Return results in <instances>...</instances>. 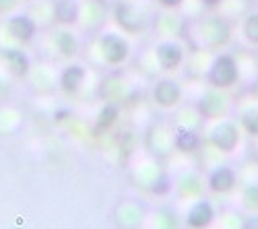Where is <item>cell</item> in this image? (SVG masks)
I'll list each match as a JSON object with an SVG mask.
<instances>
[{
  "mask_svg": "<svg viewBox=\"0 0 258 229\" xmlns=\"http://www.w3.org/2000/svg\"><path fill=\"white\" fill-rule=\"evenodd\" d=\"M184 37L190 39L197 52H217L231 39V23L221 15H207L186 23Z\"/></svg>",
  "mask_w": 258,
  "mask_h": 229,
  "instance_id": "obj_1",
  "label": "cell"
},
{
  "mask_svg": "<svg viewBox=\"0 0 258 229\" xmlns=\"http://www.w3.org/2000/svg\"><path fill=\"white\" fill-rule=\"evenodd\" d=\"M209 87H215V89H231L233 85H238L240 81V66H238V60L235 56L227 54V52H221V54H215L211 64L207 68V74H205Z\"/></svg>",
  "mask_w": 258,
  "mask_h": 229,
  "instance_id": "obj_2",
  "label": "cell"
},
{
  "mask_svg": "<svg viewBox=\"0 0 258 229\" xmlns=\"http://www.w3.org/2000/svg\"><path fill=\"white\" fill-rule=\"evenodd\" d=\"M114 19L118 27L126 33H143L149 29V25H153V15L149 13L145 7L131 3V0H118L114 5Z\"/></svg>",
  "mask_w": 258,
  "mask_h": 229,
  "instance_id": "obj_3",
  "label": "cell"
},
{
  "mask_svg": "<svg viewBox=\"0 0 258 229\" xmlns=\"http://www.w3.org/2000/svg\"><path fill=\"white\" fill-rule=\"evenodd\" d=\"M231 108V99L225 93V89H215L211 87L207 93L201 95L199 103H197V112L201 118L207 120H221L229 114Z\"/></svg>",
  "mask_w": 258,
  "mask_h": 229,
  "instance_id": "obj_4",
  "label": "cell"
},
{
  "mask_svg": "<svg viewBox=\"0 0 258 229\" xmlns=\"http://www.w3.org/2000/svg\"><path fill=\"white\" fill-rule=\"evenodd\" d=\"M97 46L101 52V60L107 66H120L131 56V46L128 41L118 33H103L97 39Z\"/></svg>",
  "mask_w": 258,
  "mask_h": 229,
  "instance_id": "obj_5",
  "label": "cell"
},
{
  "mask_svg": "<svg viewBox=\"0 0 258 229\" xmlns=\"http://www.w3.org/2000/svg\"><path fill=\"white\" fill-rule=\"evenodd\" d=\"M153 56H155V64L165 70V72H174L178 70L184 60H186V52L182 48V44L174 39H165V41H159L153 50Z\"/></svg>",
  "mask_w": 258,
  "mask_h": 229,
  "instance_id": "obj_6",
  "label": "cell"
},
{
  "mask_svg": "<svg viewBox=\"0 0 258 229\" xmlns=\"http://www.w3.org/2000/svg\"><path fill=\"white\" fill-rule=\"evenodd\" d=\"M209 142L219 153H233L240 144V128L229 120H219V124L209 134Z\"/></svg>",
  "mask_w": 258,
  "mask_h": 229,
  "instance_id": "obj_7",
  "label": "cell"
},
{
  "mask_svg": "<svg viewBox=\"0 0 258 229\" xmlns=\"http://www.w3.org/2000/svg\"><path fill=\"white\" fill-rule=\"evenodd\" d=\"M7 33L15 41H19V44L27 46L37 35V23H35L33 17H29L25 13H19V15H13L7 19Z\"/></svg>",
  "mask_w": 258,
  "mask_h": 229,
  "instance_id": "obj_8",
  "label": "cell"
},
{
  "mask_svg": "<svg viewBox=\"0 0 258 229\" xmlns=\"http://www.w3.org/2000/svg\"><path fill=\"white\" fill-rule=\"evenodd\" d=\"M182 95H184L182 85L178 81H171V79H161L153 87V101H155V106H159L163 110L176 108L182 101Z\"/></svg>",
  "mask_w": 258,
  "mask_h": 229,
  "instance_id": "obj_9",
  "label": "cell"
},
{
  "mask_svg": "<svg viewBox=\"0 0 258 229\" xmlns=\"http://www.w3.org/2000/svg\"><path fill=\"white\" fill-rule=\"evenodd\" d=\"M215 217H217L215 215V206L205 198H197L188 206L184 223L188 229H207L213 225Z\"/></svg>",
  "mask_w": 258,
  "mask_h": 229,
  "instance_id": "obj_10",
  "label": "cell"
},
{
  "mask_svg": "<svg viewBox=\"0 0 258 229\" xmlns=\"http://www.w3.org/2000/svg\"><path fill=\"white\" fill-rule=\"evenodd\" d=\"M238 186V174L229 165H215L209 172L207 178V188L213 194H227Z\"/></svg>",
  "mask_w": 258,
  "mask_h": 229,
  "instance_id": "obj_11",
  "label": "cell"
},
{
  "mask_svg": "<svg viewBox=\"0 0 258 229\" xmlns=\"http://www.w3.org/2000/svg\"><path fill=\"white\" fill-rule=\"evenodd\" d=\"M85 81H87V68H85L83 64H77V62H73V64H67L62 70H60V77H58V87L62 93L67 95H75L83 89Z\"/></svg>",
  "mask_w": 258,
  "mask_h": 229,
  "instance_id": "obj_12",
  "label": "cell"
},
{
  "mask_svg": "<svg viewBox=\"0 0 258 229\" xmlns=\"http://www.w3.org/2000/svg\"><path fill=\"white\" fill-rule=\"evenodd\" d=\"M131 95H133V87L122 79L120 72L110 74L107 81H103V85H101V97L105 101H114L122 106L124 101L131 99Z\"/></svg>",
  "mask_w": 258,
  "mask_h": 229,
  "instance_id": "obj_13",
  "label": "cell"
},
{
  "mask_svg": "<svg viewBox=\"0 0 258 229\" xmlns=\"http://www.w3.org/2000/svg\"><path fill=\"white\" fill-rule=\"evenodd\" d=\"M0 58H3L9 74H13L17 79L29 77V72H31V60H29V56L23 50H19V48H5L3 52H0Z\"/></svg>",
  "mask_w": 258,
  "mask_h": 229,
  "instance_id": "obj_14",
  "label": "cell"
},
{
  "mask_svg": "<svg viewBox=\"0 0 258 229\" xmlns=\"http://www.w3.org/2000/svg\"><path fill=\"white\" fill-rule=\"evenodd\" d=\"M87 5H81V19L79 23L83 21V27L85 29H97L101 27V23L105 21L107 15V7L103 0H85Z\"/></svg>",
  "mask_w": 258,
  "mask_h": 229,
  "instance_id": "obj_15",
  "label": "cell"
},
{
  "mask_svg": "<svg viewBox=\"0 0 258 229\" xmlns=\"http://www.w3.org/2000/svg\"><path fill=\"white\" fill-rule=\"evenodd\" d=\"M81 19V0H54V21L64 27L77 25Z\"/></svg>",
  "mask_w": 258,
  "mask_h": 229,
  "instance_id": "obj_16",
  "label": "cell"
},
{
  "mask_svg": "<svg viewBox=\"0 0 258 229\" xmlns=\"http://www.w3.org/2000/svg\"><path fill=\"white\" fill-rule=\"evenodd\" d=\"M201 134L195 128L188 126H180L174 130V149H178L180 153H195L201 147Z\"/></svg>",
  "mask_w": 258,
  "mask_h": 229,
  "instance_id": "obj_17",
  "label": "cell"
},
{
  "mask_svg": "<svg viewBox=\"0 0 258 229\" xmlns=\"http://www.w3.org/2000/svg\"><path fill=\"white\" fill-rule=\"evenodd\" d=\"M147 138H155V142H147V147L151 149V153H155V155H167L171 149H174V132L165 130L163 124L153 126L151 130H149Z\"/></svg>",
  "mask_w": 258,
  "mask_h": 229,
  "instance_id": "obj_18",
  "label": "cell"
},
{
  "mask_svg": "<svg viewBox=\"0 0 258 229\" xmlns=\"http://www.w3.org/2000/svg\"><path fill=\"white\" fill-rule=\"evenodd\" d=\"M155 23H157V29L163 35H184L188 21L182 19V17L171 15V11H167L165 15H159V19H153V25Z\"/></svg>",
  "mask_w": 258,
  "mask_h": 229,
  "instance_id": "obj_19",
  "label": "cell"
},
{
  "mask_svg": "<svg viewBox=\"0 0 258 229\" xmlns=\"http://www.w3.org/2000/svg\"><path fill=\"white\" fill-rule=\"evenodd\" d=\"M54 48L64 58H75L79 54V39L69 29H60L54 33Z\"/></svg>",
  "mask_w": 258,
  "mask_h": 229,
  "instance_id": "obj_20",
  "label": "cell"
},
{
  "mask_svg": "<svg viewBox=\"0 0 258 229\" xmlns=\"http://www.w3.org/2000/svg\"><path fill=\"white\" fill-rule=\"evenodd\" d=\"M120 103H114V101H105V106L99 110L97 114V130H110L118 116H120Z\"/></svg>",
  "mask_w": 258,
  "mask_h": 229,
  "instance_id": "obj_21",
  "label": "cell"
},
{
  "mask_svg": "<svg viewBox=\"0 0 258 229\" xmlns=\"http://www.w3.org/2000/svg\"><path fill=\"white\" fill-rule=\"evenodd\" d=\"M240 200L248 213H258V182H250L244 186L240 192Z\"/></svg>",
  "mask_w": 258,
  "mask_h": 229,
  "instance_id": "obj_22",
  "label": "cell"
},
{
  "mask_svg": "<svg viewBox=\"0 0 258 229\" xmlns=\"http://www.w3.org/2000/svg\"><path fill=\"white\" fill-rule=\"evenodd\" d=\"M240 126L244 128L246 134H250L252 138H258V103L252 108H248L246 112H242Z\"/></svg>",
  "mask_w": 258,
  "mask_h": 229,
  "instance_id": "obj_23",
  "label": "cell"
},
{
  "mask_svg": "<svg viewBox=\"0 0 258 229\" xmlns=\"http://www.w3.org/2000/svg\"><path fill=\"white\" fill-rule=\"evenodd\" d=\"M120 211H122V215H124V219H122V217L118 219V225H120L122 229H124L126 221H133V229L141 225V221H143V209H141V206H137V204H133V202H124V204L120 206Z\"/></svg>",
  "mask_w": 258,
  "mask_h": 229,
  "instance_id": "obj_24",
  "label": "cell"
},
{
  "mask_svg": "<svg viewBox=\"0 0 258 229\" xmlns=\"http://www.w3.org/2000/svg\"><path fill=\"white\" fill-rule=\"evenodd\" d=\"M242 33L252 46H258V11L246 15L244 25H242Z\"/></svg>",
  "mask_w": 258,
  "mask_h": 229,
  "instance_id": "obj_25",
  "label": "cell"
},
{
  "mask_svg": "<svg viewBox=\"0 0 258 229\" xmlns=\"http://www.w3.org/2000/svg\"><path fill=\"white\" fill-rule=\"evenodd\" d=\"M147 190L151 192V194H167L169 190H171V178L167 176V174H163V172H159V174H155V178L149 182V186H147Z\"/></svg>",
  "mask_w": 258,
  "mask_h": 229,
  "instance_id": "obj_26",
  "label": "cell"
},
{
  "mask_svg": "<svg viewBox=\"0 0 258 229\" xmlns=\"http://www.w3.org/2000/svg\"><path fill=\"white\" fill-rule=\"evenodd\" d=\"M157 5L161 9H165V11H176V9H180L184 5V0H157Z\"/></svg>",
  "mask_w": 258,
  "mask_h": 229,
  "instance_id": "obj_27",
  "label": "cell"
},
{
  "mask_svg": "<svg viewBox=\"0 0 258 229\" xmlns=\"http://www.w3.org/2000/svg\"><path fill=\"white\" fill-rule=\"evenodd\" d=\"M19 7V0H0V15H7Z\"/></svg>",
  "mask_w": 258,
  "mask_h": 229,
  "instance_id": "obj_28",
  "label": "cell"
},
{
  "mask_svg": "<svg viewBox=\"0 0 258 229\" xmlns=\"http://www.w3.org/2000/svg\"><path fill=\"white\" fill-rule=\"evenodd\" d=\"M240 229H258V213H252L250 217H246L242 221V227Z\"/></svg>",
  "mask_w": 258,
  "mask_h": 229,
  "instance_id": "obj_29",
  "label": "cell"
},
{
  "mask_svg": "<svg viewBox=\"0 0 258 229\" xmlns=\"http://www.w3.org/2000/svg\"><path fill=\"white\" fill-rule=\"evenodd\" d=\"M9 91H11L9 83H7V81H3V79H0V101H5V97L9 95Z\"/></svg>",
  "mask_w": 258,
  "mask_h": 229,
  "instance_id": "obj_30",
  "label": "cell"
},
{
  "mask_svg": "<svg viewBox=\"0 0 258 229\" xmlns=\"http://www.w3.org/2000/svg\"><path fill=\"white\" fill-rule=\"evenodd\" d=\"M201 3H203L205 9H217V7L223 5V0H201Z\"/></svg>",
  "mask_w": 258,
  "mask_h": 229,
  "instance_id": "obj_31",
  "label": "cell"
},
{
  "mask_svg": "<svg viewBox=\"0 0 258 229\" xmlns=\"http://www.w3.org/2000/svg\"><path fill=\"white\" fill-rule=\"evenodd\" d=\"M250 93H252V97L256 99V103H258V77L250 83Z\"/></svg>",
  "mask_w": 258,
  "mask_h": 229,
  "instance_id": "obj_32",
  "label": "cell"
},
{
  "mask_svg": "<svg viewBox=\"0 0 258 229\" xmlns=\"http://www.w3.org/2000/svg\"><path fill=\"white\" fill-rule=\"evenodd\" d=\"M254 64H256V68H258V50L254 52Z\"/></svg>",
  "mask_w": 258,
  "mask_h": 229,
  "instance_id": "obj_33",
  "label": "cell"
}]
</instances>
